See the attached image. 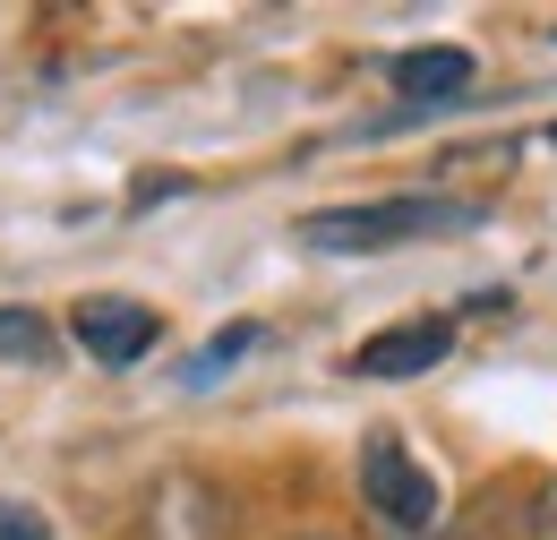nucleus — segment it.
<instances>
[{
    "label": "nucleus",
    "instance_id": "6e6552de",
    "mask_svg": "<svg viewBox=\"0 0 557 540\" xmlns=\"http://www.w3.org/2000/svg\"><path fill=\"white\" fill-rule=\"evenodd\" d=\"M0 540H52V524L35 506H0Z\"/></svg>",
    "mask_w": 557,
    "mask_h": 540
},
{
    "label": "nucleus",
    "instance_id": "7ed1b4c3",
    "mask_svg": "<svg viewBox=\"0 0 557 540\" xmlns=\"http://www.w3.org/2000/svg\"><path fill=\"white\" fill-rule=\"evenodd\" d=\"M70 335L86 343L103 369H129V360L154 352V309H146V300H121V292H95V300H77Z\"/></svg>",
    "mask_w": 557,
    "mask_h": 540
},
{
    "label": "nucleus",
    "instance_id": "20e7f679",
    "mask_svg": "<svg viewBox=\"0 0 557 540\" xmlns=\"http://www.w3.org/2000/svg\"><path fill=\"white\" fill-rule=\"evenodd\" d=\"M446 343H455L446 318H404V327H386L351 352V378H420V369L446 360Z\"/></svg>",
    "mask_w": 557,
    "mask_h": 540
},
{
    "label": "nucleus",
    "instance_id": "0eeeda50",
    "mask_svg": "<svg viewBox=\"0 0 557 540\" xmlns=\"http://www.w3.org/2000/svg\"><path fill=\"white\" fill-rule=\"evenodd\" d=\"M249 343H258V327H232V335H214L207 352H198V360H189V386H207L214 369H223V360H240V352H249Z\"/></svg>",
    "mask_w": 557,
    "mask_h": 540
},
{
    "label": "nucleus",
    "instance_id": "f257e3e1",
    "mask_svg": "<svg viewBox=\"0 0 557 540\" xmlns=\"http://www.w3.org/2000/svg\"><path fill=\"white\" fill-rule=\"evenodd\" d=\"M472 223H481V206H463V198H369V206H318V214H300V241L335 249V258H369V249L446 241V232H472Z\"/></svg>",
    "mask_w": 557,
    "mask_h": 540
},
{
    "label": "nucleus",
    "instance_id": "423d86ee",
    "mask_svg": "<svg viewBox=\"0 0 557 540\" xmlns=\"http://www.w3.org/2000/svg\"><path fill=\"white\" fill-rule=\"evenodd\" d=\"M0 352L9 360H52V327L35 309H0Z\"/></svg>",
    "mask_w": 557,
    "mask_h": 540
},
{
    "label": "nucleus",
    "instance_id": "f03ea898",
    "mask_svg": "<svg viewBox=\"0 0 557 540\" xmlns=\"http://www.w3.org/2000/svg\"><path fill=\"white\" fill-rule=\"evenodd\" d=\"M360 489H369V506H377L395 532H429V515H437V480L412 464L404 438H369V446H360Z\"/></svg>",
    "mask_w": 557,
    "mask_h": 540
},
{
    "label": "nucleus",
    "instance_id": "39448f33",
    "mask_svg": "<svg viewBox=\"0 0 557 540\" xmlns=\"http://www.w3.org/2000/svg\"><path fill=\"white\" fill-rule=\"evenodd\" d=\"M395 86H404L412 103H446V95H463V86H472V52H455V44L395 52Z\"/></svg>",
    "mask_w": 557,
    "mask_h": 540
},
{
    "label": "nucleus",
    "instance_id": "1a4fd4ad",
    "mask_svg": "<svg viewBox=\"0 0 557 540\" xmlns=\"http://www.w3.org/2000/svg\"><path fill=\"white\" fill-rule=\"evenodd\" d=\"M532 540H557V480L541 489V506H532Z\"/></svg>",
    "mask_w": 557,
    "mask_h": 540
}]
</instances>
